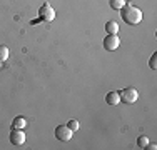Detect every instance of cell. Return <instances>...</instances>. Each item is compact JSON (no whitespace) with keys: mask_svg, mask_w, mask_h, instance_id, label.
I'll return each mask as SVG.
<instances>
[{"mask_svg":"<svg viewBox=\"0 0 157 150\" xmlns=\"http://www.w3.org/2000/svg\"><path fill=\"white\" fill-rule=\"evenodd\" d=\"M119 12H121L122 20H124L127 25H137V24H140V22H142V10L137 9L134 3L127 2L125 5L119 10Z\"/></svg>","mask_w":157,"mask_h":150,"instance_id":"obj_1","label":"cell"},{"mask_svg":"<svg viewBox=\"0 0 157 150\" xmlns=\"http://www.w3.org/2000/svg\"><path fill=\"white\" fill-rule=\"evenodd\" d=\"M119 97H121V102L122 103L130 105V103L137 102V99H139V92H137L134 87H127V88H124V90L119 92Z\"/></svg>","mask_w":157,"mask_h":150,"instance_id":"obj_2","label":"cell"},{"mask_svg":"<svg viewBox=\"0 0 157 150\" xmlns=\"http://www.w3.org/2000/svg\"><path fill=\"white\" fill-rule=\"evenodd\" d=\"M39 17L42 18L44 22H52L55 18V10L50 7V3H48V2H45L39 9Z\"/></svg>","mask_w":157,"mask_h":150,"instance_id":"obj_3","label":"cell"},{"mask_svg":"<svg viewBox=\"0 0 157 150\" xmlns=\"http://www.w3.org/2000/svg\"><path fill=\"white\" fill-rule=\"evenodd\" d=\"M72 135H74V132L67 125H57L55 127V137H57V140L69 142L70 138H72Z\"/></svg>","mask_w":157,"mask_h":150,"instance_id":"obj_4","label":"cell"},{"mask_svg":"<svg viewBox=\"0 0 157 150\" xmlns=\"http://www.w3.org/2000/svg\"><path fill=\"white\" fill-rule=\"evenodd\" d=\"M119 45H121V39L117 35H109L107 33V37L104 39V48L107 52H114L119 48Z\"/></svg>","mask_w":157,"mask_h":150,"instance_id":"obj_5","label":"cell"},{"mask_svg":"<svg viewBox=\"0 0 157 150\" xmlns=\"http://www.w3.org/2000/svg\"><path fill=\"white\" fill-rule=\"evenodd\" d=\"M10 142L13 145H24L25 144V133L22 129H12L10 132Z\"/></svg>","mask_w":157,"mask_h":150,"instance_id":"obj_6","label":"cell"},{"mask_svg":"<svg viewBox=\"0 0 157 150\" xmlns=\"http://www.w3.org/2000/svg\"><path fill=\"white\" fill-rule=\"evenodd\" d=\"M105 102H107V105H110V107H117V105L121 103L119 92H109L105 95Z\"/></svg>","mask_w":157,"mask_h":150,"instance_id":"obj_7","label":"cell"},{"mask_svg":"<svg viewBox=\"0 0 157 150\" xmlns=\"http://www.w3.org/2000/svg\"><path fill=\"white\" fill-rule=\"evenodd\" d=\"M119 28H121V27H119V24H117V22H114V20H109L105 24V32L109 33V35H117Z\"/></svg>","mask_w":157,"mask_h":150,"instance_id":"obj_8","label":"cell"},{"mask_svg":"<svg viewBox=\"0 0 157 150\" xmlns=\"http://www.w3.org/2000/svg\"><path fill=\"white\" fill-rule=\"evenodd\" d=\"M25 125H27V120L24 117H15L12 122V129H24Z\"/></svg>","mask_w":157,"mask_h":150,"instance_id":"obj_9","label":"cell"},{"mask_svg":"<svg viewBox=\"0 0 157 150\" xmlns=\"http://www.w3.org/2000/svg\"><path fill=\"white\" fill-rule=\"evenodd\" d=\"M125 3H127L125 0H109L110 9H112V10H117V12H119V10H121L124 5H125Z\"/></svg>","mask_w":157,"mask_h":150,"instance_id":"obj_10","label":"cell"},{"mask_svg":"<svg viewBox=\"0 0 157 150\" xmlns=\"http://www.w3.org/2000/svg\"><path fill=\"white\" fill-rule=\"evenodd\" d=\"M10 55V50L7 45H0V62H5Z\"/></svg>","mask_w":157,"mask_h":150,"instance_id":"obj_11","label":"cell"},{"mask_svg":"<svg viewBox=\"0 0 157 150\" xmlns=\"http://www.w3.org/2000/svg\"><path fill=\"white\" fill-rule=\"evenodd\" d=\"M67 127H69L72 132H77L78 129H80V123H78V120L75 118H72V120H69V123H67Z\"/></svg>","mask_w":157,"mask_h":150,"instance_id":"obj_12","label":"cell"},{"mask_svg":"<svg viewBox=\"0 0 157 150\" xmlns=\"http://www.w3.org/2000/svg\"><path fill=\"white\" fill-rule=\"evenodd\" d=\"M149 144V138L145 137V135H140L139 138H137V147L139 148H145V145Z\"/></svg>","mask_w":157,"mask_h":150,"instance_id":"obj_13","label":"cell"},{"mask_svg":"<svg viewBox=\"0 0 157 150\" xmlns=\"http://www.w3.org/2000/svg\"><path fill=\"white\" fill-rule=\"evenodd\" d=\"M149 65H151V69H152V70H155V69H157V54H152Z\"/></svg>","mask_w":157,"mask_h":150,"instance_id":"obj_14","label":"cell"},{"mask_svg":"<svg viewBox=\"0 0 157 150\" xmlns=\"http://www.w3.org/2000/svg\"><path fill=\"white\" fill-rule=\"evenodd\" d=\"M145 148H147V150H155L157 145L155 144H147V145H145Z\"/></svg>","mask_w":157,"mask_h":150,"instance_id":"obj_15","label":"cell"},{"mask_svg":"<svg viewBox=\"0 0 157 150\" xmlns=\"http://www.w3.org/2000/svg\"><path fill=\"white\" fill-rule=\"evenodd\" d=\"M0 69H2V62H0Z\"/></svg>","mask_w":157,"mask_h":150,"instance_id":"obj_16","label":"cell"}]
</instances>
